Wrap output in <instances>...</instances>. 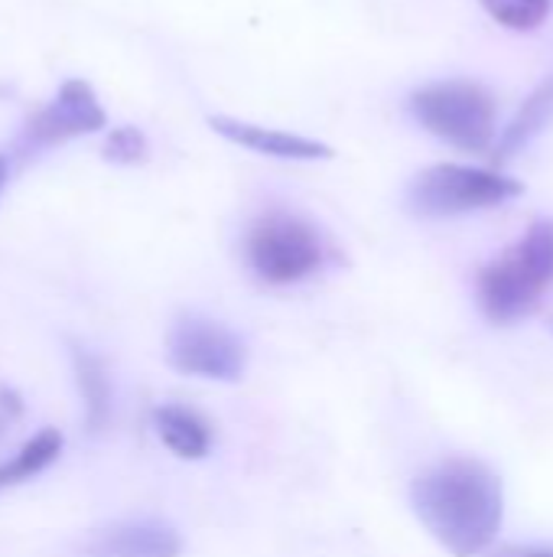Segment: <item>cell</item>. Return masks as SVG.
<instances>
[{
  "instance_id": "obj_1",
  "label": "cell",
  "mask_w": 553,
  "mask_h": 557,
  "mask_svg": "<svg viewBox=\"0 0 553 557\" xmlns=\"http://www.w3.org/2000/svg\"><path fill=\"white\" fill-rule=\"evenodd\" d=\"M411 506L443 552L482 557L502 532L505 490L482 460L450 457L414 480Z\"/></svg>"
},
{
  "instance_id": "obj_2",
  "label": "cell",
  "mask_w": 553,
  "mask_h": 557,
  "mask_svg": "<svg viewBox=\"0 0 553 557\" xmlns=\"http://www.w3.org/2000/svg\"><path fill=\"white\" fill-rule=\"evenodd\" d=\"M553 287V222L538 219L528 232L479 271L476 300L489 323L515 326L531 317Z\"/></svg>"
},
{
  "instance_id": "obj_3",
  "label": "cell",
  "mask_w": 553,
  "mask_h": 557,
  "mask_svg": "<svg viewBox=\"0 0 553 557\" xmlns=\"http://www.w3.org/2000/svg\"><path fill=\"white\" fill-rule=\"evenodd\" d=\"M244 264L267 287H290L326 264V242L313 222L293 212H264L244 235Z\"/></svg>"
},
{
  "instance_id": "obj_4",
  "label": "cell",
  "mask_w": 553,
  "mask_h": 557,
  "mask_svg": "<svg viewBox=\"0 0 553 557\" xmlns=\"http://www.w3.org/2000/svg\"><path fill=\"white\" fill-rule=\"evenodd\" d=\"M411 114L424 131L450 147L469 153L495 150V98L479 82H430L411 95Z\"/></svg>"
},
{
  "instance_id": "obj_5",
  "label": "cell",
  "mask_w": 553,
  "mask_h": 557,
  "mask_svg": "<svg viewBox=\"0 0 553 557\" xmlns=\"http://www.w3.org/2000/svg\"><path fill=\"white\" fill-rule=\"evenodd\" d=\"M525 186L499 170L466 163H433L407 186V209L420 219H453L518 199Z\"/></svg>"
},
{
  "instance_id": "obj_6",
  "label": "cell",
  "mask_w": 553,
  "mask_h": 557,
  "mask_svg": "<svg viewBox=\"0 0 553 557\" xmlns=\"http://www.w3.org/2000/svg\"><path fill=\"white\" fill-rule=\"evenodd\" d=\"M166 362L189 379L238 382L248 369V346L218 320L179 317L166 333Z\"/></svg>"
},
{
  "instance_id": "obj_7",
  "label": "cell",
  "mask_w": 553,
  "mask_h": 557,
  "mask_svg": "<svg viewBox=\"0 0 553 557\" xmlns=\"http://www.w3.org/2000/svg\"><path fill=\"white\" fill-rule=\"evenodd\" d=\"M108 127V114L85 78H68L59 85L55 98L26 121V140L33 147H52L72 137L98 134Z\"/></svg>"
},
{
  "instance_id": "obj_8",
  "label": "cell",
  "mask_w": 553,
  "mask_h": 557,
  "mask_svg": "<svg viewBox=\"0 0 553 557\" xmlns=\"http://www.w3.org/2000/svg\"><path fill=\"white\" fill-rule=\"evenodd\" d=\"M85 557H179L183 535L163 519H124L88 532Z\"/></svg>"
},
{
  "instance_id": "obj_9",
  "label": "cell",
  "mask_w": 553,
  "mask_h": 557,
  "mask_svg": "<svg viewBox=\"0 0 553 557\" xmlns=\"http://www.w3.org/2000/svg\"><path fill=\"white\" fill-rule=\"evenodd\" d=\"M209 127L238 147H248L254 153L277 157V160H329L332 157V147L323 140H313L303 134H287L277 127H264V124H251V121H238L228 114H212Z\"/></svg>"
},
{
  "instance_id": "obj_10",
  "label": "cell",
  "mask_w": 553,
  "mask_h": 557,
  "mask_svg": "<svg viewBox=\"0 0 553 557\" xmlns=\"http://www.w3.org/2000/svg\"><path fill=\"white\" fill-rule=\"evenodd\" d=\"M153 431H156L160 444L179 460H205L212 450V441H215L212 424L186 405L153 408Z\"/></svg>"
},
{
  "instance_id": "obj_11",
  "label": "cell",
  "mask_w": 553,
  "mask_h": 557,
  "mask_svg": "<svg viewBox=\"0 0 553 557\" xmlns=\"http://www.w3.org/2000/svg\"><path fill=\"white\" fill-rule=\"evenodd\" d=\"M72 356V372H75V388L81 395V408H85V428L88 434H101L111 421V379L101 366V359L95 352H88L85 346L72 343L68 346Z\"/></svg>"
},
{
  "instance_id": "obj_12",
  "label": "cell",
  "mask_w": 553,
  "mask_h": 557,
  "mask_svg": "<svg viewBox=\"0 0 553 557\" xmlns=\"http://www.w3.org/2000/svg\"><path fill=\"white\" fill-rule=\"evenodd\" d=\"M553 121V78L548 82H541L531 95H528V101L518 108V114L508 121V127L499 134V140H495V160L499 163H505V160H512L515 153H521L548 124Z\"/></svg>"
},
{
  "instance_id": "obj_13",
  "label": "cell",
  "mask_w": 553,
  "mask_h": 557,
  "mask_svg": "<svg viewBox=\"0 0 553 557\" xmlns=\"http://www.w3.org/2000/svg\"><path fill=\"white\" fill-rule=\"evenodd\" d=\"M62 447H65V441H62V434H59L55 428L36 431L10 460L0 463V493H3V490H13V486H20V483H29L33 476L46 473V470L59 460Z\"/></svg>"
},
{
  "instance_id": "obj_14",
  "label": "cell",
  "mask_w": 553,
  "mask_h": 557,
  "mask_svg": "<svg viewBox=\"0 0 553 557\" xmlns=\"http://www.w3.org/2000/svg\"><path fill=\"white\" fill-rule=\"evenodd\" d=\"M482 7L489 10L495 23L518 29V33L538 29L551 13V0H482Z\"/></svg>"
},
{
  "instance_id": "obj_15",
  "label": "cell",
  "mask_w": 553,
  "mask_h": 557,
  "mask_svg": "<svg viewBox=\"0 0 553 557\" xmlns=\"http://www.w3.org/2000/svg\"><path fill=\"white\" fill-rule=\"evenodd\" d=\"M150 153V144H147V134L134 124H124V127H114L104 144H101V157L114 166H137L143 163Z\"/></svg>"
},
{
  "instance_id": "obj_16",
  "label": "cell",
  "mask_w": 553,
  "mask_h": 557,
  "mask_svg": "<svg viewBox=\"0 0 553 557\" xmlns=\"http://www.w3.org/2000/svg\"><path fill=\"white\" fill-rule=\"evenodd\" d=\"M489 557H553V545H505Z\"/></svg>"
},
{
  "instance_id": "obj_17",
  "label": "cell",
  "mask_w": 553,
  "mask_h": 557,
  "mask_svg": "<svg viewBox=\"0 0 553 557\" xmlns=\"http://www.w3.org/2000/svg\"><path fill=\"white\" fill-rule=\"evenodd\" d=\"M7 180H10V160L0 153V199H3V189H7Z\"/></svg>"
},
{
  "instance_id": "obj_18",
  "label": "cell",
  "mask_w": 553,
  "mask_h": 557,
  "mask_svg": "<svg viewBox=\"0 0 553 557\" xmlns=\"http://www.w3.org/2000/svg\"><path fill=\"white\" fill-rule=\"evenodd\" d=\"M13 418H16V414H10V411H3V414H0V437H3V431H7V424H10Z\"/></svg>"
}]
</instances>
